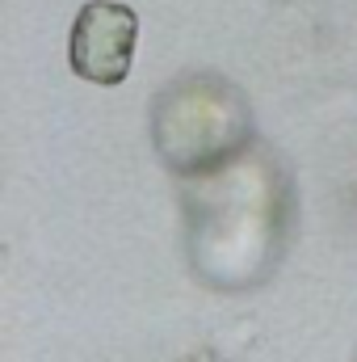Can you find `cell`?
<instances>
[{"label": "cell", "mask_w": 357, "mask_h": 362, "mask_svg": "<svg viewBox=\"0 0 357 362\" xmlns=\"http://www.w3.org/2000/svg\"><path fill=\"white\" fill-rule=\"evenodd\" d=\"M181 202L189 262L202 282L253 291L273 278L294 219V181L269 148L253 144L231 165L185 177Z\"/></svg>", "instance_id": "cell-1"}, {"label": "cell", "mask_w": 357, "mask_h": 362, "mask_svg": "<svg viewBox=\"0 0 357 362\" xmlns=\"http://www.w3.org/2000/svg\"><path fill=\"white\" fill-rule=\"evenodd\" d=\"M152 144L181 181L206 177L257 144L253 105L236 81L219 72H185L152 101Z\"/></svg>", "instance_id": "cell-2"}, {"label": "cell", "mask_w": 357, "mask_h": 362, "mask_svg": "<svg viewBox=\"0 0 357 362\" xmlns=\"http://www.w3.org/2000/svg\"><path fill=\"white\" fill-rule=\"evenodd\" d=\"M135 47H139L135 8L118 0H89L76 13L72 42H68L72 72L92 85H122L131 76Z\"/></svg>", "instance_id": "cell-3"}]
</instances>
